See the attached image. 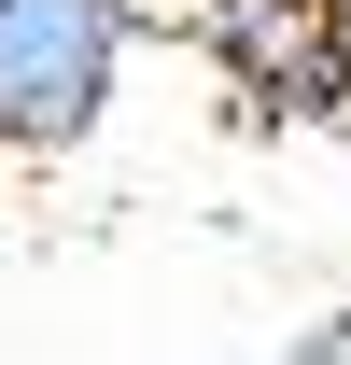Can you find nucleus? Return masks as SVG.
I'll use <instances>...</instances> for the list:
<instances>
[{
    "label": "nucleus",
    "instance_id": "nucleus-2",
    "mask_svg": "<svg viewBox=\"0 0 351 365\" xmlns=\"http://www.w3.org/2000/svg\"><path fill=\"white\" fill-rule=\"evenodd\" d=\"M197 43L267 113H351V0H197Z\"/></svg>",
    "mask_w": 351,
    "mask_h": 365
},
{
    "label": "nucleus",
    "instance_id": "nucleus-1",
    "mask_svg": "<svg viewBox=\"0 0 351 365\" xmlns=\"http://www.w3.org/2000/svg\"><path fill=\"white\" fill-rule=\"evenodd\" d=\"M127 43H141V0H0V169L98 140Z\"/></svg>",
    "mask_w": 351,
    "mask_h": 365
},
{
    "label": "nucleus",
    "instance_id": "nucleus-3",
    "mask_svg": "<svg viewBox=\"0 0 351 365\" xmlns=\"http://www.w3.org/2000/svg\"><path fill=\"white\" fill-rule=\"evenodd\" d=\"M309 365H351V309H337V323H323V337H309Z\"/></svg>",
    "mask_w": 351,
    "mask_h": 365
}]
</instances>
